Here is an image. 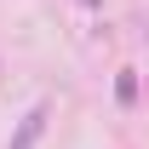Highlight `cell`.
<instances>
[{
	"label": "cell",
	"instance_id": "obj_1",
	"mask_svg": "<svg viewBox=\"0 0 149 149\" xmlns=\"http://www.w3.org/2000/svg\"><path fill=\"white\" fill-rule=\"evenodd\" d=\"M40 132H46V103H35V109L23 115V126H17V138H12L6 149H35V138H40Z\"/></svg>",
	"mask_w": 149,
	"mask_h": 149
}]
</instances>
